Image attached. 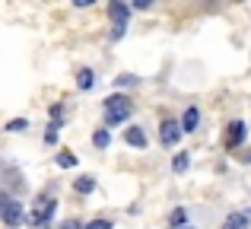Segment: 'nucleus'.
Listing matches in <instances>:
<instances>
[{
    "label": "nucleus",
    "instance_id": "nucleus-1",
    "mask_svg": "<svg viewBox=\"0 0 251 229\" xmlns=\"http://www.w3.org/2000/svg\"><path fill=\"white\" fill-rule=\"evenodd\" d=\"M57 213V198L51 191H42L35 201L29 204V213H25V226L29 229H51V220Z\"/></svg>",
    "mask_w": 251,
    "mask_h": 229
},
{
    "label": "nucleus",
    "instance_id": "nucleus-2",
    "mask_svg": "<svg viewBox=\"0 0 251 229\" xmlns=\"http://www.w3.org/2000/svg\"><path fill=\"white\" fill-rule=\"evenodd\" d=\"M102 115H105V127H118L134 115V99L124 93H115L102 102Z\"/></svg>",
    "mask_w": 251,
    "mask_h": 229
},
{
    "label": "nucleus",
    "instance_id": "nucleus-3",
    "mask_svg": "<svg viewBox=\"0 0 251 229\" xmlns=\"http://www.w3.org/2000/svg\"><path fill=\"white\" fill-rule=\"evenodd\" d=\"M0 223L16 229L19 223H25V207L23 201H16L10 191H0Z\"/></svg>",
    "mask_w": 251,
    "mask_h": 229
},
{
    "label": "nucleus",
    "instance_id": "nucleus-4",
    "mask_svg": "<svg viewBox=\"0 0 251 229\" xmlns=\"http://www.w3.org/2000/svg\"><path fill=\"white\" fill-rule=\"evenodd\" d=\"M108 16H111V23H115V29H111V42H118V38H124V32H127V25H130V3L111 0V3H108Z\"/></svg>",
    "mask_w": 251,
    "mask_h": 229
},
{
    "label": "nucleus",
    "instance_id": "nucleus-5",
    "mask_svg": "<svg viewBox=\"0 0 251 229\" xmlns=\"http://www.w3.org/2000/svg\"><path fill=\"white\" fill-rule=\"evenodd\" d=\"M181 121H175V118H166L162 121V127H159V140H162V147H175L178 140H181Z\"/></svg>",
    "mask_w": 251,
    "mask_h": 229
},
{
    "label": "nucleus",
    "instance_id": "nucleus-6",
    "mask_svg": "<svg viewBox=\"0 0 251 229\" xmlns=\"http://www.w3.org/2000/svg\"><path fill=\"white\" fill-rule=\"evenodd\" d=\"M245 137H248L245 121H232V124H229V127H226V147H229V153L239 150L242 143H245Z\"/></svg>",
    "mask_w": 251,
    "mask_h": 229
},
{
    "label": "nucleus",
    "instance_id": "nucleus-7",
    "mask_svg": "<svg viewBox=\"0 0 251 229\" xmlns=\"http://www.w3.org/2000/svg\"><path fill=\"white\" fill-rule=\"evenodd\" d=\"M124 143L127 147H134V150H147V134H143V127H137V124H130L127 130H124Z\"/></svg>",
    "mask_w": 251,
    "mask_h": 229
},
{
    "label": "nucleus",
    "instance_id": "nucleus-8",
    "mask_svg": "<svg viewBox=\"0 0 251 229\" xmlns=\"http://www.w3.org/2000/svg\"><path fill=\"white\" fill-rule=\"evenodd\" d=\"M197 124H201V108L188 105V108H184V115H181V130H184V134H194Z\"/></svg>",
    "mask_w": 251,
    "mask_h": 229
},
{
    "label": "nucleus",
    "instance_id": "nucleus-9",
    "mask_svg": "<svg viewBox=\"0 0 251 229\" xmlns=\"http://www.w3.org/2000/svg\"><path fill=\"white\" fill-rule=\"evenodd\" d=\"M223 229H248V213L245 210H232L223 220Z\"/></svg>",
    "mask_w": 251,
    "mask_h": 229
},
{
    "label": "nucleus",
    "instance_id": "nucleus-10",
    "mask_svg": "<svg viewBox=\"0 0 251 229\" xmlns=\"http://www.w3.org/2000/svg\"><path fill=\"white\" fill-rule=\"evenodd\" d=\"M76 86H80V93H89V89L96 86V70H92V67H80V74H76Z\"/></svg>",
    "mask_w": 251,
    "mask_h": 229
},
{
    "label": "nucleus",
    "instance_id": "nucleus-11",
    "mask_svg": "<svg viewBox=\"0 0 251 229\" xmlns=\"http://www.w3.org/2000/svg\"><path fill=\"white\" fill-rule=\"evenodd\" d=\"M74 191L80 194V198L92 194V191H96V178H92V175H80V178H74Z\"/></svg>",
    "mask_w": 251,
    "mask_h": 229
},
{
    "label": "nucleus",
    "instance_id": "nucleus-12",
    "mask_svg": "<svg viewBox=\"0 0 251 229\" xmlns=\"http://www.w3.org/2000/svg\"><path fill=\"white\" fill-rule=\"evenodd\" d=\"M61 127H64V121H48V127H45V143H48V147H54V143H57Z\"/></svg>",
    "mask_w": 251,
    "mask_h": 229
},
{
    "label": "nucleus",
    "instance_id": "nucleus-13",
    "mask_svg": "<svg viewBox=\"0 0 251 229\" xmlns=\"http://www.w3.org/2000/svg\"><path fill=\"white\" fill-rule=\"evenodd\" d=\"M92 147H96V150H108V147H111V134H108V127H99L96 134H92Z\"/></svg>",
    "mask_w": 251,
    "mask_h": 229
},
{
    "label": "nucleus",
    "instance_id": "nucleus-14",
    "mask_svg": "<svg viewBox=\"0 0 251 229\" xmlns=\"http://www.w3.org/2000/svg\"><path fill=\"white\" fill-rule=\"evenodd\" d=\"M169 223H172V229L188 226V210H184V207H175V210L169 213Z\"/></svg>",
    "mask_w": 251,
    "mask_h": 229
},
{
    "label": "nucleus",
    "instance_id": "nucleus-15",
    "mask_svg": "<svg viewBox=\"0 0 251 229\" xmlns=\"http://www.w3.org/2000/svg\"><path fill=\"white\" fill-rule=\"evenodd\" d=\"M188 166H191V153H184V150H181V153H175V159H172V172L181 175Z\"/></svg>",
    "mask_w": 251,
    "mask_h": 229
},
{
    "label": "nucleus",
    "instance_id": "nucleus-16",
    "mask_svg": "<svg viewBox=\"0 0 251 229\" xmlns=\"http://www.w3.org/2000/svg\"><path fill=\"white\" fill-rule=\"evenodd\" d=\"M54 162H57L61 169H74V166H76V156L67 153V150H61V153H54Z\"/></svg>",
    "mask_w": 251,
    "mask_h": 229
},
{
    "label": "nucleus",
    "instance_id": "nucleus-17",
    "mask_svg": "<svg viewBox=\"0 0 251 229\" xmlns=\"http://www.w3.org/2000/svg\"><path fill=\"white\" fill-rule=\"evenodd\" d=\"M25 127H29V121H25V118H13V121L3 124V130H10V134H23Z\"/></svg>",
    "mask_w": 251,
    "mask_h": 229
},
{
    "label": "nucleus",
    "instance_id": "nucleus-18",
    "mask_svg": "<svg viewBox=\"0 0 251 229\" xmlns=\"http://www.w3.org/2000/svg\"><path fill=\"white\" fill-rule=\"evenodd\" d=\"M137 83H140V76H134V74H121V76L115 80V86H118V89H124V86H137Z\"/></svg>",
    "mask_w": 251,
    "mask_h": 229
},
{
    "label": "nucleus",
    "instance_id": "nucleus-19",
    "mask_svg": "<svg viewBox=\"0 0 251 229\" xmlns=\"http://www.w3.org/2000/svg\"><path fill=\"white\" fill-rule=\"evenodd\" d=\"M86 229H115L111 220H92V223H86Z\"/></svg>",
    "mask_w": 251,
    "mask_h": 229
},
{
    "label": "nucleus",
    "instance_id": "nucleus-20",
    "mask_svg": "<svg viewBox=\"0 0 251 229\" xmlns=\"http://www.w3.org/2000/svg\"><path fill=\"white\" fill-rule=\"evenodd\" d=\"M61 229H86V226L80 223V220H64V223H61Z\"/></svg>",
    "mask_w": 251,
    "mask_h": 229
},
{
    "label": "nucleus",
    "instance_id": "nucleus-21",
    "mask_svg": "<svg viewBox=\"0 0 251 229\" xmlns=\"http://www.w3.org/2000/svg\"><path fill=\"white\" fill-rule=\"evenodd\" d=\"M150 6H153L150 0H134V3H130V10H150Z\"/></svg>",
    "mask_w": 251,
    "mask_h": 229
},
{
    "label": "nucleus",
    "instance_id": "nucleus-22",
    "mask_svg": "<svg viewBox=\"0 0 251 229\" xmlns=\"http://www.w3.org/2000/svg\"><path fill=\"white\" fill-rule=\"evenodd\" d=\"M181 229H197V226H181Z\"/></svg>",
    "mask_w": 251,
    "mask_h": 229
}]
</instances>
